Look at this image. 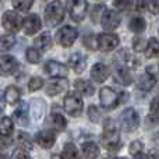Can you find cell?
I'll use <instances>...</instances> for the list:
<instances>
[{
    "label": "cell",
    "mask_w": 159,
    "mask_h": 159,
    "mask_svg": "<svg viewBox=\"0 0 159 159\" xmlns=\"http://www.w3.org/2000/svg\"><path fill=\"white\" fill-rule=\"evenodd\" d=\"M102 140V145L107 149V151H117L121 145V141H120V133L119 130L115 127L112 120H106L105 123V129H103V134L101 137Z\"/></svg>",
    "instance_id": "6da1fadb"
},
{
    "label": "cell",
    "mask_w": 159,
    "mask_h": 159,
    "mask_svg": "<svg viewBox=\"0 0 159 159\" xmlns=\"http://www.w3.org/2000/svg\"><path fill=\"white\" fill-rule=\"evenodd\" d=\"M64 18V6L61 2L55 0V2L49 3L45 8V21L49 27H55L59 25Z\"/></svg>",
    "instance_id": "7a4b0ae2"
},
{
    "label": "cell",
    "mask_w": 159,
    "mask_h": 159,
    "mask_svg": "<svg viewBox=\"0 0 159 159\" xmlns=\"http://www.w3.org/2000/svg\"><path fill=\"white\" fill-rule=\"evenodd\" d=\"M120 126L124 131H134L140 126V116L133 107H127L120 115Z\"/></svg>",
    "instance_id": "3957f363"
},
{
    "label": "cell",
    "mask_w": 159,
    "mask_h": 159,
    "mask_svg": "<svg viewBox=\"0 0 159 159\" xmlns=\"http://www.w3.org/2000/svg\"><path fill=\"white\" fill-rule=\"evenodd\" d=\"M82 107H84V103L77 92H69L64 96V110L70 116H74V117L81 116Z\"/></svg>",
    "instance_id": "277c9868"
},
{
    "label": "cell",
    "mask_w": 159,
    "mask_h": 159,
    "mask_svg": "<svg viewBox=\"0 0 159 159\" xmlns=\"http://www.w3.org/2000/svg\"><path fill=\"white\" fill-rule=\"evenodd\" d=\"M66 7H67L70 17L74 21L81 22L85 18V16H87L88 3H87V0H67Z\"/></svg>",
    "instance_id": "5b68a950"
},
{
    "label": "cell",
    "mask_w": 159,
    "mask_h": 159,
    "mask_svg": "<svg viewBox=\"0 0 159 159\" xmlns=\"http://www.w3.org/2000/svg\"><path fill=\"white\" fill-rule=\"evenodd\" d=\"M99 101H101V105L103 109H115L120 102V98H119V93L116 92L112 88H102L101 92H99Z\"/></svg>",
    "instance_id": "8992f818"
},
{
    "label": "cell",
    "mask_w": 159,
    "mask_h": 159,
    "mask_svg": "<svg viewBox=\"0 0 159 159\" xmlns=\"http://www.w3.org/2000/svg\"><path fill=\"white\" fill-rule=\"evenodd\" d=\"M78 36V32L74 27H70V25H66V27L60 28L56 34V41H57L59 45H61L63 48H70L73 46V43L75 42Z\"/></svg>",
    "instance_id": "52a82bcc"
},
{
    "label": "cell",
    "mask_w": 159,
    "mask_h": 159,
    "mask_svg": "<svg viewBox=\"0 0 159 159\" xmlns=\"http://www.w3.org/2000/svg\"><path fill=\"white\" fill-rule=\"evenodd\" d=\"M3 27L8 31V32H17V31L21 30L22 27V22L24 20L21 18L18 13L16 11H6L3 14Z\"/></svg>",
    "instance_id": "ba28073f"
},
{
    "label": "cell",
    "mask_w": 159,
    "mask_h": 159,
    "mask_svg": "<svg viewBox=\"0 0 159 159\" xmlns=\"http://www.w3.org/2000/svg\"><path fill=\"white\" fill-rule=\"evenodd\" d=\"M120 22H121L120 14L115 10H106L101 18L102 27H103V30H106V31L116 30V28L120 25Z\"/></svg>",
    "instance_id": "9c48e42d"
},
{
    "label": "cell",
    "mask_w": 159,
    "mask_h": 159,
    "mask_svg": "<svg viewBox=\"0 0 159 159\" xmlns=\"http://www.w3.org/2000/svg\"><path fill=\"white\" fill-rule=\"evenodd\" d=\"M98 39V48L102 52H110L119 46V36L115 34H101L96 36Z\"/></svg>",
    "instance_id": "30bf717a"
},
{
    "label": "cell",
    "mask_w": 159,
    "mask_h": 159,
    "mask_svg": "<svg viewBox=\"0 0 159 159\" xmlns=\"http://www.w3.org/2000/svg\"><path fill=\"white\" fill-rule=\"evenodd\" d=\"M43 70L48 75L55 77V78H61V77H66L67 75V67L64 66V64L59 63V61H55V60L46 61Z\"/></svg>",
    "instance_id": "8fae6325"
},
{
    "label": "cell",
    "mask_w": 159,
    "mask_h": 159,
    "mask_svg": "<svg viewBox=\"0 0 159 159\" xmlns=\"http://www.w3.org/2000/svg\"><path fill=\"white\" fill-rule=\"evenodd\" d=\"M42 27V21L39 18V16L36 14H30L27 18H24L22 22V30L27 35H35Z\"/></svg>",
    "instance_id": "7c38bea8"
},
{
    "label": "cell",
    "mask_w": 159,
    "mask_h": 159,
    "mask_svg": "<svg viewBox=\"0 0 159 159\" xmlns=\"http://www.w3.org/2000/svg\"><path fill=\"white\" fill-rule=\"evenodd\" d=\"M0 66H2V74L3 75H10L18 71L20 64L16 57L10 55H3L2 60H0Z\"/></svg>",
    "instance_id": "4fadbf2b"
},
{
    "label": "cell",
    "mask_w": 159,
    "mask_h": 159,
    "mask_svg": "<svg viewBox=\"0 0 159 159\" xmlns=\"http://www.w3.org/2000/svg\"><path fill=\"white\" fill-rule=\"evenodd\" d=\"M69 82H67L66 77H61V78H55V81H49L45 87V91L49 96H55V95H59L60 92H63L64 89L67 88Z\"/></svg>",
    "instance_id": "5bb4252c"
},
{
    "label": "cell",
    "mask_w": 159,
    "mask_h": 159,
    "mask_svg": "<svg viewBox=\"0 0 159 159\" xmlns=\"http://www.w3.org/2000/svg\"><path fill=\"white\" fill-rule=\"evenodd\" d=\"M35 140L42 148L49 149V148H52L53 144H55L56 135L52 130H42V131H39L38 134H36Z\"/></svg>",
    "instance_id": "9a60e30c"
},
{
    "label": "cell",
    "mask_w": 159,
    "mask_h": 159,
    "mask_svg": "<svg viewBox=\"0 0 159 159\" xmlns=\"http://www.w3.org/2000/svg\"><path fill=\"white\" fill-rule=\"evenodd\" d=\"M28 113H30L28 103H27V102H21V103H20V106L14 110L13 119L20 124V126L25 127V126H28V123H30V120H28Z\"/></svg>",
    "instance_id": "2e32d148"
},
{
    "label": "cell",
    "mask_w": 159,
    "mask_h": 159,
    "mask_svg": "<svg viewBox=\"0 0 159 159\" xmlns=\"http://www.w3.org/2000/svg\"><path fill=\"white\" fill-rule=\"evenodd\" d=\"M69 64L77 74H80V73H82L85 70V66H87V57H85V55H82V53H80V52L73 53L69 59Z\"/></svg>",
    "instance_id": "e0dca14e"
},
{
    "label": "cell",
    "mask_w": 159,
    "mask_h": 159,
    "mask_svg": "<svg viewBox=\"0 0 159 159\" xmlns=\"http://www.w3.org/2000/svg\"><path fill=\"white\" fill-rule=\"evenodd\" d=\"M91 77L96 82H103L109 77V70H107V67L105 66V64L96 63V64H93V67L91 69Z\"/></svg>",
    "instance_id": "ac0fdd59"
},
{
    "label": "cell",
    "mask_w": 159,
    "mask_h": 159,
    "mask_svg": "<svg viewBox=\"0 0 159 159\" xmlns=\"http://www.w3.org/2000/svg\"><path fill=\"white\" fill-rule=\"evenodd\" d=\"M155 84H157V77L148 71H145L138 77V88L143 91H151Z\"/></svg>",
    "instance_id": "d6986e66"
},
{
    "label": "cell",
    "mask_w": 159,
    "mask_h": 159,
    "mask_svg": "<svg viewBox=\"0 0 159 159\" xmlns=\"http://www.w3.org/2000/svg\"><path fill=\"white\" fill-rule=\"evenodd\" d=\"M20 98H21V91H20V88L14 87V85H10V87L6 88L4 95H3V99H4L6 103L14 105L20 101Z\"/></svg>",
    "instance_id": "ffe728a7"
},
{
    "label": "cell",
    "mask_w": 159,
    "mask_h": 159,
    "mask_svg": "<svg viewBox=\"0 0 159 159\" xmlns=\"http://www.w3.org/2000/svg\"><path fill=\"white\" fill-rule=\"evenodd\" d=\"M74 87L78 92H81L82 95L85 96H92L93 92H95V88L93 85L91 84L88 80H82V78H78L74 81Z\"/></svg>",
    "instance_id": "44dd1931"
},
{
    "label": "cell",
    "mask_w": 159,
    "mask_h": 159,
    "mask_svg": "<svg viewBox=\"0 0 159 159\" xmlns=\"http://www.w3.org/2000/svg\"><path fill=\"white\" fill-rule=\"evenodd\" d=\"M84 159H96L99 155V147L95 143H85L81 147Z\"/></svg>",
    "instance_id": "7402d4cb"
},
{
    "label": "cell",
    "mask_w": 159,
    "mask_h": 159,
    "mask_svg": "<svg viewBox=\"0 0 159 159\" xmlns=\"http://www.w3.org/2000/svg\"><path fill=\"white\" fill-rule=\"evenodd\" d=\"M34 43H35V48H38L39 50H43V52L50 49V46H52V35H50V32L41 34V35L35 39Z\"/></svg>",
    "instance_id": "603a6c76"
},
{
    "label": "cell",
    "mask_w": 159,
    "mask_h": 159,
    "mask_svg": "<svg viewBox=\"0 0 159 159\" xmlns=\"http://www.w3.org/2000/svg\"><path fill=\"white\" fill-rule=\"evenodd\" d=\"M113 75H115L116 81L120 82V84H123V85H130V84H131V81H133L131 75L129 74V71H127L123 66L116 67L115 74H113Z\"/></svg>",
    "instance_id": "cb8c5ba5"
},
{
    "label": "cell",
    "mask_w": 159,
    "mask_h": 159,
    "mask_svg": "<svg viewBox=\"0 0 159 159\" xmlns=\"http://www.w3.org/2000/svg\"><path fill=\"white\" fill-rule=\"evenodd\" d=\"M129 27H130V30H131L133 32H135V34H141V32H144V31H145L147 22H145V20H144L143 17L135 16V17H133V18L130 20Z\"/></svg>",
    "instance_id": "d4e9b609"
},
{
    "label": "cell",
    "mask_w": 159,
    "mask_h": 159,
    "mask_svg": "<svg viewBox=\"0 0 159 159\" xmlns=\"http://www.w3.org/2000/svg\"><path fill=\"white\" fill-rule=\"evenodd\" d=\"M13 130H14V124L13 120L7 116L2 117V121H0V134L2 137H10L13 134Z\"/></svg>",
    "instance_id": "484cf974"
},
{
    "label": "cell",
    "mask_w": 159,
    "mask_h": 159,
    "mask_svg": "<svg viewBox=\"0 0 159 159\" xmlns=\"http://www.w3.org/2000/svg\"><path fill=\"white\" fill-rule=\"evenodd\" d=\"M145 56L148 59H154L159 57V41L155 38H151L147 43V49H145Z\"/></svg>",
    "instance_id": "4316f807"
},
{
    "label": "cell",
    "mask_w": 159,
    "mask_h": 159,
    "mask_svg": "<svg viewBox=\"0 0 159 159\" xmlns=\"http://www.w3.org/2000/svg\"><path fill=\"white\" fill-rule=\"evenodd\" d=\"M61 158L63 159H80L77 147L73 143H67L66 145L63 147V154H61Z\"/></svg>",
    "instance_id": "83f0119b"
},
{
    "label": "cell",
    "mask_w": 159,
    "mask_h": 159,
    "mask_svg": "<svg viewBox=\"0 0 159 159\" xmlns=\"http://www.w3.org/2000/svg\"><path fill=\"white\" fill-rule=\"evenodd\" d=\"M50 119H52V123H53V126H55L56 130H59V131H63V130L66 129L67 121H66V119H64V116L61 115V113L55 112V110H53Z\"/></svg>",
    "instance_id": "f1b7e54d"
},
{
    "label": "cell",
    "mask_w": 159,
    "mask_h": 159,
    "mask_svg": "<svg viewBox=\"0 0 159 159\" xmlns=\"http://www.w3.org/2000/svg\"><path fill=\"white\" fill-rule=\"evenodd\" d=\"M13 3V7L16 8L17 11H21V13H25L28 11L34 4V0H11Z\"/></svg>",
    "instance_id": "f546056e"
},
{
    "label": "cell",
    "mask_w": 159,
    "mask_h": 159,
    "mask_svg": "<svg viewBox=\"0 0 159 159\" xmlns=\"http://www.w3.org/2000/svg\"><path fill=\"white\" fill-rule=\"evenodd\" d=\"M27 60L32 64L39 63V60H41V53H39L38 48H28L27 49Z\"/></svg>",
    "instance_id": "4dcf8cb0"
},
{
    "label": "cell",
    "mask_w": 159,
    "mask_h": 159,
    "mask_svg": "<svg viewBox=\"0 0 159 159\" xmlns=\"http://www.w3.org/2000/svg\"><path fill=\"white\" fill-rule=\"evenodd\" d=\"M16 43V38H14L13 34H4L2 36V49L3 50H8L14 46Z\"/></svg>",
    "instance_id": "1f68e13d"
},
{
    "label": "cell",
    "mask_w": 159,
    "mask_h": 159,
    "mask_svg": "<svg viewBox=\"0 0 159 159\" xmlns=\"http://www.w3.org/2000/svg\"><path fill=\"white\" fill-rule=\"evenodd\" d=\"M18 141H20V144H21V147H24L27 151H31V149H32V140H31V137L27 134V133H20Z\"/></svg>",
    "instance_id": "d6a6232c"
},
{
    "label": "cell",
    "mask_w": 159,
    "mask_h": 159,
    "mask_svg": "<svg viewBox=\"0 0 159 159\" xmlns=\"http://www.w3.org/2000/svg\"><path fill=\"white\" fill-rule=\"evenodd\" d=\"M88 119L92 123H99V120H101V113H99V109L95 105L88 106Z\"/></svg>",
    "instance_id": "836d02e7"
},
{
    "label": "cell",
    "mask_w": 159,
    "mask_h": 159,
    "mask_svg": "<svg viewBox=\"0 0 159 159\" xmlns=\"http://www.w3.org/2000/svg\"><path fill=\"white\" fill-rule=\"evenodd\" d=\"M149 116L152 120H159V96L155 98L149 105Z\"/></svg>",
    "instance_id": "e575fe53"
},
{
    "label": "cell",
    "mask_w": 159,
    "mask_h": 159,
    "mask_svg": "<svg viewBox=\"0 0 159 159\" xmlns=\"http://www.w3.org/2000/svg\"><path fill=\"white\" fill-rule=\"evenodd\" d=\"M42 87H43V80L41 77H32L30 81V85H28V89H30L31 92H35V91L41 89Z\"/></svg>",
    "instance_id": "d590c367"
},
{
    "label": "cell",
    "mask_w": 159,
    "mask_h": 159,
    "mask_svg": "<svg viewBox=\"0 0 159 159\" xmlns=\"http://www.w3.org/2000/svg\"><path fill=\"white\" fill-rule=\"evenodd\" d=\"M133 49L135 52H144L147 49V45H145V41L143 38H135L133 41Z\"/></svg>",
    "instance_id": "8d00e7d4"
},
{
    "label": "cell",
    "mask_w": 159,
    "mask_h": 159,
    "mask_svg": "<svg viewBox=\"0 0 159 159\" xmlns=\"http://www.w3.org/2000/svg\"><path fill=\"white\" fill-rule=\"evenodd\" d=\"M143 149H144V144L141 141H133V144L130 145V154L134 157V155L143 152Z\"/></svg>",
    "instance_id": "74e56055"
},
{
    "label": "cell",
    "mask_w": 159,
    "mask_h": 159,
    "mask_svg": "<svg viewBox=\"0 0 159 159\" xmlns=\"http://www.w3.org/2000/svg\"><path fill=\"white\" fill-rule=\"evenodd\" d=\"M11 159H31V158L27 151H24V149H21V148H17L16 151L13 152V155H11Z\"/></svg>",
    "instance_id": "f35d334b"
},
{
    "label": "cell",
    "mask_w": 159,
    "mask_h": 159,
    "mask_svg": "<svg viewBox=\"0 0 159 159\" xmlns=\"http://www.w3.org/2000/svg\"><path fill=\"white\" fill-rule=\"evenodd\" d=\"M147 8L149 10L151 14H158L159 13V0H148Z\"/></svg>",
    "instance_id": "ab89813d"
},
{
    "label": "cell",
    "mask_w": 159,
    "mask_h": 159,
    "mask_svg": "<svg viewBox=\"0 0 159 159\" xmlns=\"http://www.w3.org/2000/svg\"><path fill=\"white\" fill-rule=\"evenodd\" d=\"M131 4V0H115V7L117 10H127Z\"/></svg>",
    "instance_id": "60d3db41"
},
{
    "label": "cell",
    "mask_w": 159,
    "mask_h": 159,
    "mask_svg": "<svg viewBox=\"0 0 159 159\" xmlns=\"http://www.w3.org/2000/svg\"><path fill=\"white\" fill-rule=\"evenodd\" d=\"M92 39H93V36H92V35H89V36H85V38H84V45H85V46H87V48H89L91 50H95L98 46H95V45H92Z\"/></svg>",
    "instance_id": "b9f144b4"
},
{
    "label": "cell",
    "mask_w": 159,
    "mask_h": 159,
    "mask_svg": "<svg viewBox=\"0 0 159 159\" xmlns=\"http://www.w3.org/2000/svg\"><path fill=\"white\" fill-rule=\"evenodd\" d=\"M103 10V6H95V8H93V13H92V20H93V22H96L98 21V11H102Z\"/></svg>",
    "instance_id": "7bdbcfd3"
},
{
    "label": "cell",
    "mask_w": 159,
    "mask_h": 159,
    "mask_svg": "<svg viewBox=\"0 0 159 159\" xmlns=\"http://www.w3.org/2000/svg\"><path fill=\"white\" fill-rule=\"evenodd\" d=\"M148 4V0H137V8L138 10H144Z\"/></svg>",
    "instance_id": "ee69618b"
},
{
    "label": "cell",
    "mask_w": 159,
    "mask_h": 159,
    "mask_svg": "<svg viewBox=\"0 0 159 159\" xmlns=\"http://www.w3.org/2000/svg\"><path fill=\"white\" fill-rule=\"evenodd\" d=\"M11 145V138L10 137H2V147L6 148V147Z\"/></svg>",
    "instance_id": "f6af8a7d"
},
{
    "label": "cell",
    "mask_w": 159,
    "mask_h": 159,
    "mask_svg": "<svg viewBox=\"0 0 159 159\" xmlns=\"http://www.w3.org/2000/svg\"><path fill=\"white\" fill-rule=\"evenodd\" d=\"M147 159H159V154L157 151H151L148 154V157H147Z\"/></svg>",
    "instance_id": "bcb514c9"
},
{
    "label": "cell",
    "mask_w": 159,
    "mask_h": 159,
    "mask_svg": "<svg viewBox=\"0 0 159 159\" xmlns=\"http://www.w3.org/2000/svg\"><path fill=\"white\" fill-rule=\"evenodd\" d=\"M134 159H145V158H144V154H143V152H140V154L134 155Z\"/></svg>",
    "instance_id": "7dc6e473"
},
{
    "label": "cell",
    "mask_w": 159,
    "mask_h": 159,
    "mask_svg": "<svg viewBox=\"0 0 159 159\" xmlns=\"http://www.w3.org/2000/svg\"><path fill=\"white\" fill-rule=\"evenodd\" d=\"M2 159H6V157H4V154H2Z\"/></svg>",
    "instance_id": "c3c4849f"
},
{
    "label": "cell",
    "mask_w": 159,
    "mask_h": 159,
    "mask_svg": "<svg viewBox=\"0 0 159 159\" xmlns=\"http://www.w3.org/2000/svg\"><path fill=\"white\" fill-rule=\"evenodd\" d=\"M116 159H127V158H116Z\"/></svg>",
    "instance_id": "681fc988"
},
{
    "label": "cell",
    "mask_w": 159,
    "mask_h": 159,
    "mask_svg": "<svg viewBox=\"0 0 159 159\" xmlns=\"http://www.w3.org/2000/svg\"><path fill=\"white\" fill-rule=\"evenodd\" d=\"M105 159H109V158H105Z\"/></svg>",
    "instance_id": "f907efd6"
}]
</instances>
